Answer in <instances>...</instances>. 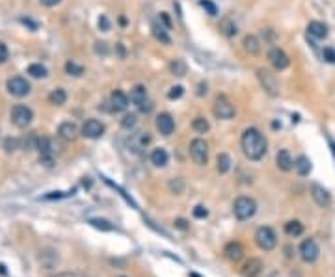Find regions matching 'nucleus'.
<instances>
[{
	"mask_svg": "<svg viewBox=\"0 0 335 277\" xmlns=\"http://www.w3.org/2000/svg\"><path fill=\"white\" fill-rule=\"evenodd\" d=\"M266 138L263 136V132L255 127L246 129L240 136V149L242 153L246 155V158L250 160H261V158L266 155Z\"/></svg>",
	"mask_w": 335,
	"mask_h": 277,
	"instance_id": "nucleus-1",
	"label": "nucleus"
},
{
	"mask_svg": "<svg viewBox=\"0 0 335 277\" xmlns=\"http://www.w3.org/2000/svg\"><path fill=\"white\" fill-rule=\"evenodd\" d=\"M257 212V203L253 197H248V195H240L235 199L233 203V214L239 222H246V220H251Z\"/></svg>",
	"mask_w": 335,
	"mask_h": 277,
	"instance_id": "nucleus-2",
	"label": "nucleus"
},
{
	"mask_svg": "<svg viewBox=\"0 0 335 277\" xmlns=\"http://www.w3.org/2000/svg\"><path fill=\"white\" fill-rule=\"evenodd\" d=\"M255 244L257 248L263 251H272L276 246H278V236H276V231L272 227H266L263 225L255 231Z\"/></svg>",
	"mask_w": 335,
	"mask_h": 277,
	"instance_id": "nucleus-3",
	"label": "nucleus"
},
{
	"mask_svg": "<svg viewBox=\"0 0 335 277\" xmlns=\"http://www.w3.org/2000/svg\"><path fill=\"white\" fill-rule=\"evenodd\" d=\"M9 115H11V123L19 129H26L34 119V112H32V108H28L26 104H15L11 108Z\"/></svg>",
	"mask_w": 335,
	"mask_h": 277,
	"instance_id": "nucleus-4",
	"label": "nucleus"
},
{
	"mask_svg": "<svg viewBox=\"0 0 335 277\" xmlns=\"http://www.w3.org/2000/svg\"><path fill=\"white\" fill-rule=\"evenodd\" d=\"M213 114L216 119H233L235 117V106L225 95H218L214 99L213 104Z\"/></svg>",
	"mask_w": 335,
	"mask_h": 277,
	"instance_id": "nucleus-5",
	"label": "nucleus"
},
{
	"mask_svg": "<svg viewBox=\"0 0 335 277\" xmlns=\"http://www.w3.org/2000/svg\"><path fill=\"white\" fill-rule=\"evenodd\" d=\"M190 157L199 166H205L209 162V145L205 139L195 138L190 141Z\"/></svg>",
	"mask_w": 335,
	"mask_h": 277,
	"instance_id": "nucleus-6",
	"label": "nucleus"
},
{
	"mask_svg": "<svg viewBox=\"0 0 335 277\" xmlns=\"http://www.w3.org/2000/svg\"><path fill=\"white\" fill-rule=\"evenodd\" d=\"M257 78L261 82V88L264 92L272 95V97H278L279 95V84L276 80V76L270 73L268 69H257Z\"/></svg>",
	"mask_w": 335,
	"mask_h": 277,
	"instance_id": "nucleus-7",
	"label": "nucleus"
},
{
	"mask_svg": "<svg viewBox=\"0 0 335 277\" xmlns=\"http://www.w3.org/2000/svg\"><path fill=\"white\" fill-rule=\"evenodd\" d=\"M6 88L13 97H26L30 93V82L23 76H11L6 82Z\"/></svg>",
	"mask_w": 335,
	"mask_h": 277,
	"instance_id": "nucleus-8",
	"label": "nucleus"
},
{
	"mask_svg": "<svg viewBox=\"0 0 335 277\" xmlns=\"http://www.w3.org/2000/svg\"><path fill=\"white\" fill-rule=\"evenodd\" d=\"M320 255V248L313 238H306L300 244V257L304 262H315Z\"/></svg>",
	"mask_w": 335,
	"mask_h": 277,
	"instance_id": "nucleus-9",
	"label": "nucleus"
},
{
	"mask_svg": "<svg viewBox=\"0 0 335 277\" xmlns=\"http://www.w3.org/2000/svg\"><path fill=\"white\" fill-rule=\"evenodd\" d=\"M80 132H82L84 138L97 139L104 134V125H102L99 119H88L82 125V130H80Z\"/></svg>",
	"mask_w": 335,
	"mask_h": 277,
	"instance_id": "nucleus-10",
	"label": "nucleus"
},
{
	"mask_svg": "<svg viewBox=\"0 0 335 277\" xmlns=\"http://www.w3.org/2000/svg\"><path fill=\"white\" fill-rule=\"evenodd\" d=\"M311 197H313V201H315L318 207H322V208H326V207L332 205V195H330V192H328L322 185H318V183H313V185H311Z\"/></svg>",
	"mask_w": 335,
	"mask_h": 277,
	"instance_id": "nucleus-11",
	"label": "nucleus"
},
{
	"mask_svg": "<svg viewBox=\"0 0 335 277\" xmlns=\"http://www.w3.org/2000/svg\"><path fill=\"white\" fill-rule=\"evenodd\" d=\"M268 60H270V64H272V67H274V69H278V71L287 69L288 64H290L288 56L285 54L281 48H278V46H274V48H270L268 50Z\"/></svg>",
	"mask_w": 335,
	"mask_h": 277,
	"instance_id": "nucleus-12",
	"label": "nucleus"
},
{
	"mask_svg": "<svg viewBox=\"0 0 335 277\" xmlns=\"http://www.w3.org/2000/svg\"><path fill=\"white\" fill-rule=\"evenodd\" d=\"M155 127H157V130L162 134V136H171L173 134V130H175V121H173V117L169 115V114H160V115H157V119H155Z\"/></svg>",
	"mask_w": 335,
	"mask_h": 277,
	"instance_id": "nucleus-13",
	"label": "nucleus"
},
{
	"mask_svg": "<svg viewBox=\"0 0 335 277\" xmlns=\"http://www.w3.org/2000/svg\"><path fill=\"white\" fill-rule=\"evenodd\" d=\"M129 95L123 93L121 90H114L110 95V110L112 112H125L129 108Z\"/></svg>",
	"mask_w": 335,
	"mask_h": 277,
	"instance_id": "nucleus-14",
	"label": "nucleus"
},
{
	"mask_svg": "<svg viewBox=\"0 0 335 277\" xmlns=\"http://www.w3.org/2000/svg\"><path fill=\"white\" fill-rule=\"evenodd\" d=\"M242 276L244 277H257L263 272V260L261 259H250L244 262V266H242Z\"/></svg>",
	"mask_w": 335,
	"mask_h": 277,
	"instance_id": "nucleus-15",
	"label": "nucleus"
},
{
	"mask_svg": "<svg viewBox=\"0 0 335 277\" xmlns=\"http://www.w3.org/2000/svg\"><path fill=\"white\" fill-rule=\"evenodd\" d=\"M223 255H225V259L231 260V262H239L242 259V255H244V248L239 242H229L223 248Z\"/></svg>",
	"mask_w": 335,
	"mask_h": 277,
	"instance_id": "nucleus-16",
	"label": "nucleus"
},
{
	"mask_svg": "<svg viewBox=\"0 0 335 277\" xmlns=\"http://www.w3.org/2000/svg\"><path fill=\"white\" fill-rule=\"evenodd\" d=\"M58 134H60V138H64L65 141H73V139L78 136V127L74 125L73 121H64V123L60 125V129H58Z\"/></svg>",
	"mask_w": 335,
	"mask_h": 277,
	"instance_id": "nucleus-17",
	"label": "nucleus"
},
{
	"mask_svg": "<svg viewBox=\"0 0 335 277\" xmlns=\"http://www.w3.org/2000/svg\"><path fill=\"white\" fill-rule=\"evenodd\" d=\"M276 164L281 171H290V169H294V160L290 157V153H288L287 149H281L278 155H276Z\"/></svg>",
	"mask_w": 335,
	"mask_h": 277,
	"instance_id": "nucleus-18",
	"label": "nucleus"
},
{
	"mask_svg": "<svg viewBox=\"0 0 335 277\" xmlns=\"http://www.w3.org/2000/svg\"><path fill=\"white\" fill-rule=\"evenodd\" d=\"M307 34L316 37V39H326L328 37V26L320 21H311L307 24Z\"/></svg>",
	"mask_w": 335,
	"mask_h": 277,
	"instance_id": "nucleus-19",
	"label": "nucleus"
},
{
	"mask_svg": "<svg viewBox=\"0 0 335 277\" xmlns=\"http://www.w3.org/2000/svg\"><path fill=\"white\" fill-rule=\"evenodd\" d=\"M151 164L155 167H164L168 164V160H169V155H168L166 149L158 147V149H153L151 151Z\"/></svg>",
	"mask_w": 335,
	"mask_h": 277,
	"instance_id": "nucleus-20",
	"label": "nucleus"
},
{
	"mask_svg": "<svg viewBox=\"0 0 335 277\" xmlns=\"http://www.w3.org/2000/svg\"><path fill=\"white\" fill-rule=\"evenodd\" d=\"M129 99H130L132 104H136V106L140 108L144 102L147 101V92H145V88H144V86H136V88H132V90H130Z\"/></svg>",
	"mask_w": 335,
	"mask_h": 277,
	"instance_id": "nucleus-21",
	"label": "nucleus"
},
{
	"mask_svg": "<svg viewBox=\"0 0 335 277\" xmlns=\"http://www.w3.org/2000/svg\"><path fill=\"white\" fill-rule=\"evenodd\" d=\"M242 45H244V50L251 56H257L261 52V41L255 36H246Z\"/></svg>",
	"mask_w": 335,
	"mask_h": 277,
	"instance_id": "nucleus-22",
	"label": "nucleus"
},
{
	"mask_svg": "<svg viewBox=\"0 0 335 277\" xmlns=\"http://www.w3.org/2000/svg\"><path fill=\"white\" fill-rule=\"evenodd\" d=\"M294 171H296L300 177L309 175V171H311V160H309L306 155L298 157L296 160H294Z\"/></svg>",
	"mask_w": 335,
	"mask_h": 277,
	"instance_id": "nucleus-23",
	"label": "nucleus"
},
{
	"mask_svg": "<svg viewBox=\"0 0 335 277\" xmlns=\"http://www.w3.org/2000/svg\"><path fill=\"white\" fill-rule=\"evenodd\" d=\"M220 32H222L225 37H233L237 36V32H239V28L235 24V21L231 17H223L220 21Z\"/></svg>",
	"mask_w": 335,
	"mask_h": 277,
	"instance_id": "nucleus-24",
	"label": "nucleus"
},
{
	"mask_svg": "<svg viewBox=\"0 0 335 277\" xmlns=\"http://www.w3.org/2000/svg\"><path fill=\"white\" fill-rule=\"evenodd\" d=\"M231 157L227 155V153H220L218 158H216V169H218V173L220 175H225L229 169H231Z\"/></svg>",
	"mask_w": 335,
	"mask_h": 277,
	"instance_id": "nucleus-25",
	"label": "nucleus"
},
{
	"mask_svg": "<svg viewBox=\"0 0 335 277\" xmlns=\"http://www.w3.org/2000/svg\"><path fill=\"white\" fill-rule=\"evenodd\" d=\"M48 101H50V104H54V106H62L67 101V93H65L64 88H56V90H52V92L48 93Z\"/></svg>",
	"mask_w": 335,
	"mask_h": 277,
	"instance_id": "nucleus-26",
	"label": "nucleus"
},
{
	"mask_svg": "<svg viewBox=\"0 0 335 277\" xmlns=\"http://www.w3.org/2000/svg\"><path fill=\"white\" fill-rule=\"evenodd\" d=\"M302 232H304V225L298 222V220H292V222L285 223V234L290 236V238H298Z\"/></svg>",
	"mask_w": 335,
	"mask_h": 277,
	"instance_id": "nucleus-27",
	"label": "nucleus"
},
{
	"mask_svg": "<svg viewBox=\"0 0 335 277\" xmlns=\"http://www.w3.org/2000/svg\"><path fill=\"white\" fill-rule=\"evenodd\" d=\"M153 36L157 37V41H160L162 45H169V43H171V39L168 36L166 28L162 26V24H158V23L153 24Z\"/></svg>",
	"mask_w": 335,
	"mask_h": 277,
	"instance_id": "nucleus-28",
	"label": "nucleus"
},
{
	"mask_svg": "<svg viewBox=\"0 0 335 277\" xmlns=\"http://www.w3.org/2000/svg\"><path fill=\"white\" fill-rule=\"evenodd\" d=\"M169 71H171V74H175V76H185L186 74V64L183 62V60L175 58V60H171V62H169Z\"/></svg>",
	"mask_w": 335,
	"mask_h": 277,
	"instance_id": "nucleus-29",
	"label": "nucleus"
},
{
	"mask_svg": "<svg viewBox=\"0 0 335 277\" xmlns=\"http://www.w3.org/2000/svg\"><path fill=\"white\" fill-rule=\"evenodd\" d=\"M28 74H30V76H34V78H45L47 74H48V71H47L45 65L30 64L28 65Z\"/></svg>",
	"mask_w": 335,
	"mask_h": 277,
	"instance_id": "nucleus-30",
	"label": "nucleus"
},
{
	"mask_svg": "<svg viewBox=\"0 0 335 277\" xmlns=\"http://www.w3.org/2000/svg\"><path fill=\"white\" fill-rule=\"evenodd\" d=\"M65 73L71 74V76H82L84 67L80 64L73 62V60H69V62H65Z\"/></svg>",
	"mask_w": 335,
	"mask_h": 277,
	"instance_id": "nucleus-31",
	"label": "nucleus"
},
{
	"mask_svg": "<svg viewBox=\"0 0 335 277\" xmlns=\"http://www.w3.org/2000/svg\"><path fill=\"white\" fill-rule=\"evenodd\" d=\"M192 129L195 130V132H199V134H205V132H209V129H211V125H209V121L205 119V117H195L194 121H192Z\"/></svg>",
	"mask_w": 335,
	"mask_h": 277,
	"instance_id": "nucleus-32",
	"label": "nucleus"
},
{
	"mask_svg": "<svg viewBox=\"0 0 335 277\" xmlns=\"http://www.w3.org/2000/svg\"><path fill=\"white\" fill-rule=\"evenodd\" d=\"M199 4L203 6L205 9H207V13L209 15H218V8H216V4H214L213 0H199Z\"/></svg>",
	"mask_w": 335,
	"mask_h": 277,
	"instance_id": "nucleus-33",
	"label": "nucleus"
},
{
	"mask_svg": "<svg viewBox=\"0 0 335 277\" xmlns=\"http://www.w3.org/2000/svg\"><path fill=\"white\" fill-rule=\"evenodd\" d=\"M134 125H136V115H134V114L123 115V119H121V127H123V129H132Z\"/></svg>",
	"mask_w": 335,
	"mask_h": 277,
	"instance_id": "nucleus-34",
	"label": "nucleus"
},
{
	"mask_svg": "<svg viewBox=\"0 0 335 277\" xmlns=\"http://www.w3.org/2000/svg\"><path fill=\"white\" fill-rule=\"evenodd\" d=\"M90 223H92L93 227H97V229H102V231H112V229H114L106 220H97V218H93V220H90Z\"/></svg>",
	"mask_w": 335,
	"mask_h": 277,
	"instance_id": "nucleus-35",
	"label": "nucleus"
},
{
	"mask_svg": "<svg viewBox=\"0 0 335 277\" xmlns=\"http://www.w3.org/2000/svg\"><path fill=\"white\" fill-rule=\"evenodd\" d=\"M183 93H185L183 86H173V88L168 92V97L173 101V99H181V97H183Z\"/></svg>",
	"mask_w": 335,
	"mask_h": 277,
	"instance_id": "nucleus-36",
	"label": "nucleus"
},
{
	"mask_svg": "<svg viewBox=\"0 0 335 277\" xmlns=\"http://www.w3.org/2000/svg\"><path fill=\"white\" fill-rule=\"evenodd\" d=\"M322 58H324L328 64H335V50L332 46H326L322 50Z\"/></svg>",
	"mask_w": 335,
	"mask_h": 277,
	"instance_id": "nucleus-37",
	"label": "nucleus"
},
{
	"mask_svg": "<svg viewBox=\"0 0 335 277\" xmlns=\"http://www.w3.org/2000/svg\"><path fill=\"white\" fill-rule=\"evenodd\" d=\"M19 147V139H15V138H8L6 141H4V149L8 151V153H13L15 149Z\"/></svg>",
	"mask_w": 335,
	"mask_h": 277,
	"instance_id": "nucleus-38",
	"label": "nucleus"
},
{
	"mask_svg": "<svg viewBox=\"0 0 335 277\" xmlns=\"http://www.w3.org/2000/svg\"><path fill=\"white\" fill-rule=\"evenodd\" d=\"M97 24H99V30H102V32H108L110 30V21H108L106 15H101L99 21H97Z\"/></svg>",
	"mask_w": 335,
	"mask_h": 277,
	"instance_id": "nucleus-39",
	"label": "nucleus"
},
{
	"mask_svg": "<svg viewBox=\"0 0 335 277\" xmlns=\"http://www.w3.org/2000/svg\"><path fill=\"white\" fill-rule=\"evenodd\" d=\"M95 52H97V54L106 56L108 54V45H106L104 41H97V43H95Z\"/></svg>",
	"mask_w": 335,
	"mask_h": 277,
	"instance_id": "nucleus-40",
	"label": "nucleus"
},
{
	"mask_svg": "<svg viewBox=\"0 0 335 277\" xmlns=\"http://www.w3.org/2000/svg\"><path fill=\"white\" fill-rule=\"evenodd\" d=\"M9 58V48L4 43H0V64H6Z\"/></svg>",
	"mask_w": 335,
	"mask_h": 277,
	"instance_id": "nucleus-41",
	"label": "nucleus"
},
{
	"mask_svg": "<svg viewBox=\"0 0 335 277\" xmlns=\"http://www.w3.org/2000/svg\"><path fill=\"white\" fill-rule=\"evenodd\" d=\"M169 188H171L175 194H181V192H183V181L177 179V185H175V181H171V183H169Z\"/></svg>",
	"mask_w": 335,
	"mask_h": 277,
	"instance_id": "nucleus-42",
	"label": "nucleus"
},
{
	"mask_svg": "<svg viewBox=\"0 0 335 277\" xmlns=\"http://www.w3.org/2000/svg\"><path fill=\"white\" fill-rule=\"evenodd\" d=\"M207 208H205V207H201V205H199V207H195L194 208V216L195 218H199V220H201V218H207Z\"/></svg>",
	"mask_w": 335,
	"mask_h": 277,
	"instance_id": "nucleus-43",
	"label": "nucleus"
},
{
	"mask_svg": "<svg viewBox=\"0 0 335 277\" xmlns=\"http://www.w3.org/2000/svg\"><path fill=\"white\" fill-rule=\"evenodd\" d=\"M43 6H47V8H52V6H56V4H60L62 0H39Z\"/></svg>",
	"mask_w": 335,
	"mask_h": 277,
	"instance_id": "nucleus-44",
	"label": "nucleus"
},
{
	"mask_svg": "<svg viewBox=\"0 0 335 277\" xmlns=\"http://www.w3.org/2000/svg\"><path fill=\"white\" fill-rule=\"evenodd\" d=\"M56 277H80L78 274H73V272H64V274H60V276Z\"/></svg>",
	"mask_w": 335,
	"mask_h": 277,
	"instance_id": "nucleus-45",
	"label": "nucleus"
},
{
	"mask_svg": "<svg viewBox=\"0 0 335 277\" xmlns=\"http://www.w3.org/2000/svg\"><path fill=\"white\" fill-rule=\"evenodd\" d=\"M175 225H177V227H179V229H186V227H188V225H186V222H185V220H177V222H175Z\"/></svg>",
	"mask_w": 335,
	"mask_h": 277,
	"instance_id": "nucleus-46",
	"label": "nucleus"
},
{
	"mask_svg": "<svg viewBox=\"0 0 335 277\" xmlns=\"http://www.w3.org/2000/svg\"><path fill=\"white\" fill-rule=\"evenodd\" d=\"M199 95H203V93H207V86H203V84H199Z\"/></svg>",
	"mask_w": 335,
	"mask_h": 277,
	"instance_id": "nucleus-47",
	"label": "nucleus"
},
{
	"mask_svg": "<svg viewBox=\"0 0 335 277\" xmlns=\"http://www.w3.org/2000/svg\"><path fill=\"white\" fill-rule=\"evenodd\" d=\"M121 277H123V276H121Z\"/></svg>",
	"mask_w": 335,
	"mask_h": 277,
	"instance_id": "nucleus-48",
	"label": "nucleus"
}]
</instances>
